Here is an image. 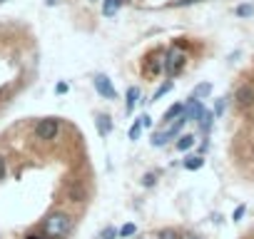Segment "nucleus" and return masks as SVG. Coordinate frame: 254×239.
Here are the masks:
<instances>
[{"label": "nucleus", "mask_w": 254, "mask_h": 239, "mask_svg": "<svg viewBox=\"0 0 254 239\" xmlns=\"http://www.w3.org/2000/svg\"><path fill=\"white\" fill-rule=\"evenodd\" d=\"M155 182H157V175H152V172H150V175H145V177H142V184H145V187H152V184H155Z\"/></svg>", "instance_id": "nucleus-20"}, {"label": "nucleus", "mask_w": 254, "mask_h": 239, "mask_svg": "<svg viewBox=\"0 0 254 239\" xmlns=\"http://www.w3.org/2000/svg\"><path fill=\"white\" fill-rule=\"evenodd\" d=\"M180 239H199V237H197L194 232H182V234H180Z\"/></svg>", "instance_id": "nucleus-23"}, {"label": "nucleus", "mask_w": 254, "mask_h": 239, "mask_svg": "<svg viewBox=\"0 0 254 239\" xmlns=\"http://www.w3.org/2000/svg\"><path fill=\"white\" fill-rule=\"evenodd\" d=\"M25 239H48V237H43V234H28Z\"/></svg>", "instance_id": "nucleus-25"}, {"label": "nucleus", "mask_w": 254, "mask_h": 239, "mask_svg": "<svg viewBox=\"0 0 254 239\" xmlns=\"http://www.w3.org/2000/svg\"><path fill=\"white\" fill-rule=\"evenodd\" d=\"M0 179H5V160L0 155Z\"/></svg>", "instance_id": "nucleus-24"}, {"label": "nucleus", "mask_w": 254, "mask_h": 239, "mask_svg": "<svg viewBox=\"0 0 254 239\" xmlns=\"http://www.w3.org/2000/svg\"><path fill=\"white\" fill-rule=\"evenodd\" d=\"M234 105H237L239 110L252 107V105H254V87H252V85H242V87L234 92Z\"/></svg>", "instance_id": "nucleus-5"}, {"label": "nucleus", "mask_w": 254, "mask_h": 239, "mask_svg": "<svg viewBox=\"0 0 254 239\" xmlns=\"http://www.w3.org/2000/svg\"><path fill=\"white\" fill-rule=\"evenodd\" d=\"M92 82H95V90H97L105 100H115V97H117L115 85L110 82V77H107V75H102V72H100V75H95V80H92Z\"/></svg>", "instance_id": "nucleus-4"}, {"label": "nucleus", "mask_w": 254, "mask_h": 239, "mask_svg": "<svg viewBox=\"0 0 254 239\" xmlns=\"http://www.w3.org/2000/svg\"><path fill=\"white\" fill-rule=\"evenodd\" d=\"M120 5H122V0H105V5H102V13L107 15V18H112L117 10H120Z\"/></svg>", "instance_id": "nucleus-8"}, {"label": "nucleus", "mask_w": 254, "mask_h": 239, "mask_svg": "<svg viewBox=\"0 0 254 239\" xmlns=\"http://www.w3.org/2000/svg\"><path fill=\"white\" fill-rule=\"evenodd\" d=\"M97 130H100V135H110L112 122H110V117H107V115H97Z\"/></svg>", "instance_id": "nucleus-10"}, {"label": "nucleus", "mask_w": 254, "mask_h": 239, "mask_svg": "<svg viewBox=\"0 0 254 239\" xmlns=\"http://www.w3.org/2000/svg\"><path fill=\"white\" fill-rule=\"evenodd\" d=\"M170 87H172V82H167V85H162V87H160V90H157V92L152 95V100H160V97H162L165 92H170Z\"/></svg>", "instance_id": "nucleus-19"}, {"label": "nucleus", "mask_w": 254, "mask_h": 239, "mask_svg": "<svg viewBox=\"0 0 254 239\" xmlns=\"http://www.w3.org/2000/svg\"><path fill=\"white\" fill-rule=\"evenodd\" d=\"M100 237H102V239H117V237H120V229H115V227H105Z\"/></svg>", "instance_id": "nucleus-15"}, {"label": "nucleus", "mask_w": 254, "mask_h": 239, "mask_svg": "<svg viewBox=\"0 0 254 239\" xmlns=\"http://www.w3.org/2000/svg\"><path fill=\"white\" fill-rule=\"evenodd\" d=\"M137 239H152V237H147V234H142V237H137Z\"/></svg>", "instance_id": "nucleus-26"}, {"label": "nucleus", "mask_w": 254, "mask_h": 239, "mask_svg": "<svg viewBox=\"0 0 254 239\" xmlns=\"http://www.w3.org/2000/svg\"><path fill=\"white\" fill-rule=\"evenodd\" d=\"M202 165H204V157H202V155H194V157H187V160H185V170H190V172L199 170Z\"/></svg>", "instance_id": "nucleus-11"}, {"label": "nucleus", "mask_w": 254, "mask_h": 239, "mask_svg": "<svg viewBox=\"0 0 254 239\" xmlns=\"http://www.w3.org/2000/svg\"><path fill=\"white\" fill-rule=\"evenodd\" d=\"M157 239H180V234H177L175 229H162V232L157 234Z\"/></svg>", "instance_id": "nucleus-17"}, {"label": "nucleus", "mask_w": 254, "mask_h": 239, "mask_svg": "<svg viewBox=\"0 0 254 239\" xmlns=\"http://www.w3.org/2000/svg\"><path fill=\"white\" fill-rule=\"evenodd\" d=\"M194 142H197V140H194V135H182V137L177 140V145H175V147H177L180 152H187V150H192V147H194Z\"/></svg>", "instance_id": "nucleus-6"}, {"label": "nucleus", "mask_w": 254, "mask_h": 239, "mask_svg": "<svg viewBox=\"0 0 254 239\" xmlns=\"http://www.w3.org/2000/svg\"><path fill=\"white\" fill-rule=\"evenodd\" d=\"M95 239H102V237H95Z\"/></svg>", "instance_id": "nucleus-27"}, {"label": "nucleus", "mask_w": 254, "mask_h": 239, "mask_svg": "<svg viewBox=\"0 0 254 239\" xmlns=\"http://www.w3.org/2000/svg\"><path fill=\"white\" fill-rule=\"evenodd\" d=\"M182 112H185V105H182V102L172 105V107L165 112V122H172V117H182Z\"/></svg>", "instance_id": "nucleus-12"}, {"label": "nucleus", "mask_w": 254, "mask_h": 239, "mask_svg": "<svg viewBox=\"0 0 254 239\" xmlns=\"http://www.w3.org/2000/svg\"><path fill=\"white\" fill-rule=\"evenodd\" d=\"M135 232H137V227H135L132 222H127V224H122V227H120V237H122V239L135 237Z\"/></svg>", "instance_id": "nucleus-14"}, {"label": "nucleus", "mask_w": 254, "mask_h": 239, "mask_svg": "<svg viewBox=\"0 0 254 239\" xmlns=\"http://www.w3.org/2000/svg\"><path fill=\"white\" fill-rule=\"evenodd\" d=\"M209 92H212V85L202 82V85H197V87L192 90V100H202V97H207Z\"/></svg>", "instance_id": "nucleus-13"}, {"label": "nucleus", "mask_w": 254, "mask_h": 239, "mask_svg": "<svg viewBox=\"0 0 254 239\" xmlns=\"http://www.w3.org/2000/svg\"><path fill=\"white\" fill-rule=\"evenodd\" d=\"M70 197H72V202H85L87 199V189L82 184H70Z\"/></svg>", "instance_id": "nucleus-7"}, {"label": "nucleus", "mask_w": 254, "mask_h": 239, "mask_svg": "<svg viewBox=\"0 0 254 239\" xmlns=\"http://www.w3.org/2000/svg\"><path fill=\"white\" fill-rule=\"evenodd\" d=\"M0 3H3V0H0Z\"/></svg>", "instance_id": "nucleus-28"}, {"label": "nucleus", "mask_w": 254, "mask_h": 239, "mask_svg": "<svg viewBox=\"0 0 254 239\" xmlns=\"http://www.w3.org/2000/svg\"><path fill=\"white\" fill-rule=\"evenodd\" d=\"M254 13V5H239L237 8V15H242V18H247V15H252Z\"/></svg>", "instance_id": "nucleus-18"}, {"label": "nucleus", "mask_w": 254, "mask_h": 239, "mask_svg": "<svg viewBox=\"0 0 254 239\" xmlns=\"http://www.w3.org/2000/svg\"><path fill=\"white\" fill-rule=\"evenodd\" d=\"M185 65H187V55H185L180 48H172V50L165 55V72H167V75H172V77L180 75Z\"/></svg>", "instance_id": "nucleus-3"}, {"label": "nucleus", "mask_w": 254, "mask_h": 239, "mask_svg": "<svg viewBox=\"0 0 254 239\" xmlns=\"http://www.w3.org/2000/svg\"><path fill=\"white\" fill-rule=\"evenodd\" d=\"M140 132H142V122L137 120V122L130 127V132H127V135H130V140H140Z\"/></svg>", "instance_id": "nucleus-16"}, {"label": "nucleus", "mask_w": 254, "mask_h": 239, "mask_svg": "<svg viewBox=\"0 0 254 239\" xmlns=\"http://www.w3.org/2000/svg\"><path fill=\"white\" fill-rule=\"evenodd\" d=\"M72 229V217L65 214V212H53L45 222H43V232L48 239H63L67 237Z\"/></svg>", "instance_id": "nucleus-1"}, {"label": "nucleus", "mask_w": 254, "mask_h": 239, "mask_svg": "<svg viewBox=\"0 0 254 239\" xmlns=\"http://www.w3.org/2000/svg\"><path fill=\"white\" fill-rule=\"evenodd\" d=\"M140 122H142V127H152V117L142 115V117H140Z\"/></svg>", "instance_id": "nucleus-22"}, {"label": "nucleus", "mask_w": 254, "mask_h": 239, "mask_svg": "<svg viewBox=\"0 0 254 239\" xmlns=\"http://www.w3.org/2000/svg\"><path fill=\"white\" fill-rule=\"evenodd\" d=\"M137 97H140V90H137V87H127V112H132V110H135Z\"/></svg>", "instance_id": "nucleus-9"}, {"label": "nucleus", "mask_w": 254, "mask_h": 239, "mask_svg": "<svg viewBox=\"0 0 254 239\" xmlns=\"http://www.w3.org/2000/svg\"><path fill=\"white\" fill-rule=\"evenodd\" d=\"M58 132H60V120L58 117H45V120H40V122L35 125V137L43 140V142L55 140Z\"/></svg>", "instance_id": "nucleus-2"}, {"label": "nucleus", "mask_w": 254, "mask_h": 239, "mask_svg": "<svg viewBox=\"0 0 254 239\" xmlns=\"http://www.w3.org/2000/svg\"><path fill=\"white\" fill-rule=\"evenodd\" d=\"M244 212H247V207H244V204H242V207H237V209H234V214H232V219H234V222H239V219L244 217Z\"/></svg>", "instance_id": "nucleus-21"}]
</instances>
